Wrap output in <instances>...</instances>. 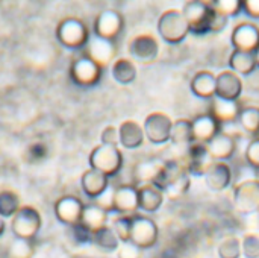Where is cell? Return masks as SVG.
<instances>
[{
	"mask_svg": "<svg viewBox=\"0 0 259 258\" xmlns=\"http://www.w3.org/2000/svg\"><path fill=\"white\" fill-rule=\"evenodd\" d=\"M56 40L67 49L77 50L87 47L90 41V30L83 20L77 17H67L56 26Z\"/></svg>",
	"mask_w": 259,
	"mask_h": 258,
	"instance_id": "cell-1",
	"label": "cell"
},
{
	"mask_svg": "<svg viewBox=\"0 0 259 258\" xmlns=\"http://www.w3.org/2000/svg\"><path fill=\"white\" fill-rule=\"evenodd\" d=\"M90 169H94L105 176H115L123 167V154L117 146L99 144L90 154Z\"/></svg>",
	"mask_w": 259,
	"mask_h": 258,
	"instance_id": "cell-2",
	"label": "cell"
},
{
	"mask_svg": "<svg viewBox=\"0 0 259 258\" xmlns=\"http://www.w3.org/2000/svg\"><path fill=\"white\" fill-rule=\"evenodd\" d=\"M158 32L165 43L179 44L187 38V35L191 30H190L188 21L185 20L182 11L168 9V11L162 12L158 20Z\"/></svg>",
	"mask_w": 259,
	"mask_h": 258,
	"instance_id": "cell-3",
	"label": "cell"
},
{
	"mask_svg": "<svg viewBox=\"0 0 259 258\" xmlns=\"http://www.w3.org/2000/svg\"><path fill=\"white\" fill-rule=\"evenodd\" d=\"M182 14L188 21L190 30L196 35H205L209 32L211 20L214 15V8L211 2L203 0H190L184 5Z\"/></svg>",
	"mask_w": 259,
	"mask_h": 258,
	"instance_id": "cell-4",
	"label": "cell"
},
{
	"mask_svg": "<svg viewBox=\"0 0 259 258\" xmlns=\"http://www.w3.org/2000/svg\"><path fill=\"white\" fill-rule=\"evenodd\" d=\"M41 225L42 220L39 211L30 205H23L11 220L12 234L17 239H24V240H35V237L41 230Z\"/></svg>",
	"mask_w": 259,
	"mask_h": 258,
	"instance_id": "cell-5",
	"label": "cell"
},
{
	"mask_svg": "<svg viewBox=\"0 0 259 258\" xmlns=\"http://www.w3.org/2000/svg\"><path fill=\"white\" fill-rule=\"evenodd\" d=\"M159 230L153 219L147 216L134 214L132 216V230H131V243L138 246L141 251L153 248L158 242Z\"/></svg>",
	"mask_w": 259,
	"mask_h": 258,
	"instance_id": "cell-6",
	"label": "cell"
},
{
	"mask_svg": "<svg viewBox=\"0 0 259 258\" xmlns=\"http://www.w3.org/2000/svg\"><path fill=\"white\" fill-rule=\"evenodd\" d=\"M103 68L85 53L77 56L70 65V78L79 87H93L102 78Z\"/></svg>",
	"mask_w": 259,
	"mask_h": 258,
	"instance_id": "cell-7",
	"label": "cell"
},
{
	"mask_svg": "<svg viewBox=\"0 0 259 258\" xmlns=\"http://www.w3.org/2000/svg\"><path fill=\"white\" fill-rule=\"evenodd\" d=\"M234 205L241 214L259 213V179H249L234 187Z\"/></svg>",
	"mask_w": 259,
	"mask_h": 258,
	"instance_id": "cell-8",
	"label": "cell"
},
{
	"mask_svg": "<svg viewBox=\"0 0 259 258\" xmlns=\"http://www.w3.org/2000/svg\"><path fill=\"white\" fill-rule=\"evenodd\" d=\"M173 122L171 119L159 111L150 113L144 120V135L153 144H165L170 141Z\"/></svg>",
	"mask_w": 259,
	"mask_h": 258,
	"instance_id": "cell-9",
	"label": "cell"
},
{
	"mask_svg": "<svg viewBox=\"0 0 259 258\" xmlns=\"http://www.w3.org/2000/svg\"><path fill=\"white\" fill-rule=\"evenodd\" d=\"M124 27V18L117 9H105L94 20V36L115 41Z\"/></svg>",
	"mask_w": 259,
	"mask_h": 258,
	"instance_id": "cell-10",
	"label": "cell"
},
{
	"mask_svg": "<svg viewBox=\"0 0 259 258\" xmlns=\"http://www.w3.org/2000/svg\"><path fill=\"white\" fill-rule=\"evenodd\" d=\"M83 207H85V204L79 198H76L73 195H65L56 201L55 216L61 224L71 228V227L80 224Z\"/></svg>",
	"mask_w": 259,
	"mask_h": 258,
	"instance_id": "cell-11",
	"label": "cell"
},
{
	"mask_svg": "<svg viewBox=\"0 0 259 258\" xmlns=\"http://www.w3.org/2000/svg\"><path fill=\"white\" fill-rule=\"evenodd\" d=\"M140 208L138 187L132 184L118 186L114 190V213L120 216H134Z\"/></svg>",
	"mask_w": 259,
	"mask_h": 258,
	"instance_id": "cell-12",
	"label": "cell"
},
{
	"mask_svg": "<svg viewBox=\"0 0 259 258\" xmlns=\"http://www.w3.org/2000/svg\"><path fill=\"white\" fill-rule=\"evenodd\" d=\"M129 53L134 59L140 62H153L159 53V44L156 38L150 33H141L137 35L129 43Z\"/></svg>",
	"mask_w": 259,
	"mask_h": 258,
	"instance_id": "cell-13",
	"label": "cell"
},
{
	"mask_svg": "<svg viewBox=\"0 0 259 258\" xmlns=\"http://www.w3.org/2000/svg\"><path fill=\"white\" fill-rule=\"evenodd\" d=\"M231 41L235 50L255 53V50L259 47V27L256 24L247 21L240 23L232 30Z\"/></svg>",
	"mask_w": 259,
	"mask_h": 258,
	"instance_id": "cell-14",
	"label": "cell"
},
{
	"mask_svg": "<svg viewBox=\"0 0 259 258\" xmlns=\"http://www.w3.org/2000/svg\"><path fill=\"white\" fill-rule=\"evenodd\" d=\"M188 161H187V172L188 175H194V176H205L208 173V170L211 169V166L214 164V160L209 157L206 144H200V143H193L188 146Z\"/></svg>",
	"mask_w": 259,
	"mask_h": 258,
	"instance_id": "cell-15",
	"label": "cell"
},
{
	"mask_svg": "<svg viewBox=\"0 0 259 258\" xmlns=\"http://www.w3.org/2000/svg\"><path fill=\"white\" fill-rule=\"evenodd\" d=\"M87 56H90L96 64H99L102 68L108 67L114 58L117 56V46L115 41L103 40L99 36H94L93 40L88 41L87 44Z\"/></svg>",
	"mask_w": 259,
	"mask_h": 258,
	"instance_id": "cell-16",
	"label": "cell"
},
{
	"mask_svg": "<svg viewBox=\"0 0 259 258\" xmlns=\"http://www.w3.org/2000/svg\"><path fill=\"white\" fill-rule=\"evenodd\" d=\"M193 126V140L194 143L208 144L219 132H222V125L208 113L199 114L194 120H191Z\"/></svg>",
	"mask_w": 259,
	"mask_h": 258,
	"instance_id": "cell-17",
	"label": "cell"
},
{
	"mask_svg": "<svg viewBox=\"0 0 259 258\" xmlns=\"http://www.w3.org/2000/svg\"><path fill=\"white\" fill-rule=\"evenodd\" d=\"M208 154L214 161H228L237 152V140L228 132H219L208 144Z\"/></svg>",
	"mask_w": 259,
	"mask_h": 258,
	"instance_id": "cell-18",
	"label": "cell"
},
{
	"mask_svg": "<svg viewBox=\"0 0 259 258\" xmlns=\"http://www.w3.org/2000/svg\"><path fill=\"white\" fill-rule=\"evenodd\" d=\"M234 179L232 169L226 161H214L208 173L205 175V182L209 190L212 192H223L226 190Z\"/></svg>",
	"mask_w": 259,
	"mask_h": 258,
	"instance_id": "cell-19",
	"label": "cell"
},
{
	"mask_svg": "<svg viewBox=\"0 0 259 258\" xmlns=\"http://www.w3.org/2000/svg\"><path fill=\"white\" fill-rule=\"evenodd\" d=\"M241 93H243V82L235 71L225 70L217 76V97L226 100H238Z\"/></svg>",
	"mask_w": 259,
	"mask_h": 258,
	"instance_id": "cell-20",
	"label": "cell"
},
{
	"mask_svg": "<svg viewBox=\"0 0 259 258\" xmlns=\"http://www.w3.org/2000/svg\"><path fill=\"white\" fill-rule=\"evenodd\" d=\"M241 111V105L238 100H226L222 97H214L211 99V108H209V114L220 123V125H226V123H232L235 120H238Z\"/></svg>",
	"mask_w": 259,
	"mask_h": 258,
	"instance_id": "cell-21",
	"label": "cell"
},
{
	"mask_svg": "<svg viewBox=\"0 0 259 258\" xmlns=\"http://www.w3.org/2000/svg\"><path fill=\"white\" fill-rule=\"evenodd\" d=\"M164 164L165 161L158 157L147 158L137 163L134 167V179L138 184V187L144 184H155V181L158 179L159 173L164 169Z\"/></svg>",
	"mask_w": 259,
	"mask_h": 258,
	"instance_id": "cell-22",
	"label": "cell"
},
{
	"mask_svg": "<svg viewBox=\"0 0 259 258\" xmlns=\"http://www.w3.org/2000/svg\"><path fill=\"white\" fill-rule=\"evenodd\" d=\"M80 186H82L83 193L90 199H97L100 195H103L108 190L109 178L94 169H88L83 172L80 178Z\"/></svg>",
	"mask_w": 259,
	"mask_h": 258,
	"instance_id": "cell-23",
	"label": "cell"
},
{
	"mask_svg": "<svg viewBox=\"0 0 259 258\" xmlns=\"http://www.w3.org/2000/svg\"><path fill=\"white\" fill-rule=\"evenodd\" d=\"M191 91L202 99H214L217 96V76L208 70H202L191 79Z\"/></svg>",
	"mask_w": 259,
	"mask_h": 258,
	"instance_id": "cell-24",
	"label": "cell"
},
{
	"mask_svg": "<svg viewBox=\"0 0 259 258\" xmlns=\"http://www.w3.org/2000/svg\"><path fill=\"white\" fill-rule=\"evenodd\" d=\"M140 210L146 213H155L164 202V192L153 184H144L138 187Z\"/></svg>",
	"mask_w": 259,
	"mask_h": 258,
	"instance_id": "cell-25",
	"label": "cell"
},
{
	"mask_svg": "<svg viewBox=\"0 0 259 258\" xmlns=\"http://www.w3.org/2000/svg\"><path fill=\"white\" fill-rule=\"evenodd\" d=\"M120 144L126 149H137L143 144L146 135L144 129L135 120H126L118 128Z\"/></svg>",
	"mask_w": 259,
	"mask_h": 258,
	"instance_id": "cell-26",
	"label": "cell"
},
{
	"mask_svg": "<svg viewBox=\"0 0 259 258\" xmlns=\"http://www.w3.org/2000/svg\"><path fill=\"white\" fill-rule=\"evenodd\" d=\"M108 214L103 208H100L96 204H88L83 207V213H82V219L80 224L91 233H96L99 230H102L103 227H106L108 224Z\"/></svg>",
	"mask_w": 259,
	"mask_h": 258,
	"instance_id": "cell-27",
	"label": "cell"
},
{
	"mask_svg": "<svg viewBox=\"0 0 259 258\" xmlns=\"http://www.w3.org/2000/svg\"><path fill=\"white\" fill-rule=\"evenodd\" d=\"M229 65L232 68V71H235L237 75H250L255 71L256 67V59L255 55L250 52H243V50H234L231 58H229Z\"/></svg>",
	"mask_w": 259,
	"mask_h": 258,
	"instance_id": "cell-28",
	"label": "cell"
},
{
	"mask_svg": "<svg viewBox=\"0 0 259 258\" xmlns=\"http://www.w3.org/2000/svg\"><path fill=\"white\" fill-rule=\"evenodd\" d=\"M185 172H187L185 166H182L179 161H176V160H168V161H165L164 169H162V172L159 173V176H158V179L155 181L153 186H156L158 189H161L162 192H165L167 187L171 186V184H173L179 176H182Z\"/></svg>",
	"mask_w": 259,
	"mask_h": 258,
	"instance_id": "cell-29",
	"label": "cell"
},
{
	"mask_svg": "<svg viewBox=\"0 0 259 258\" xmlns=\"http://www.w3.org/2000/svg\"><path fill=\"white\" fill-rule=\"evenodd\" d=\"M111 73H112V78L121 85L132 84L137 79V67L127 58H118L117 61H114Z\"/></svg>",
	"mask_w": 259,
	"mask_h": 258,
	"instance_id": "cell-30",
	"label": "cell"
},
{
	"mask_svg": "<svg viewBox=\"0 0 259 258\" xmlns=\"http://www.w3.org/2000/svg\"><path fill=\"white\" fill-rule=\"evenodd\" d=\"M170 141L175 146H185L188 148L190 144L194 143L193 140V126L191 120L187 119H179L173 123L171 134H170Z\"/></svg>",
	"mask_w": 259,
	"mask_h": 258,
	"instance_id": "cell-31",
	"label": "cell"
},
{
	"mask_svg": "<svg viewBox=\"0 0 259 258\" xmlns=\"http://www.w3.org/2000/svg\"><path fill=\"white\" fill-rule=\"evenodd\" d=\"M93 245H96L103 252H114L120 248V240L111 227H103L102 230L93 233Z\"/></svg>",
	"mask_w": 259,
	"mask_h": 258,
	"instance_id": "cell-32",
	"label": "cell"
},
{
	"mask_svg": "<svg viewBox=\"0 0 259 258\" xmlns=\"http://www.w3.org/2000/svg\"><path fill=\"white\" fill-rule=\"evenodd\" d=\"M238 122L241 128L250 134L258 137L259 134V108L258 106H244L240 111Z\"/></svg>",
	"mask_w": 259,
	"mask_h": 258,
	"instance_id": "cell-33",
	"label": "cell"
},
{
	"mask_svg": "<svg viewBox=\"0 0 259 258\" xmlns=\"http://www.w3.org/2000/svg\"><path fill=\"white\" fill-rule=\"evenodd\" d=\"M35 240H24V239H14L6 251V258H32L35 254Z\"/></svg>",
	"mask_w": 259,
	"mask_h": 258,
	"instance_id": "cell-34",
	"label": "cell"
},
{
	"mask_svg": "<svg viewBox=\"0 0 259 258\" xmlns=\"http://www.w3.org/2000/svg\"><path fill=\"white\" fill-rule=\"evenodd\" d=\"M21 208L20 196L12 190H2L0 192V216L14 217L17 211Z\"/></svg>",
	"mask_w": 259,
	"mask_h": 258,
	"instance_id": "cell-35",
	"label": "cell"
},
{
	"mask_svg": "<svg viewBox=\"0 0 259 258\" xmlns=\"http://www.w3.org/2000/svg\"><path fill=\"white\" fill-rule=\"evenodd\" d=\"M32 258H73L67 248L53 243H36L35 254Z\"/></svg>",
	"mask_w": 259,
	"mask_h": 258,
	"instance_id": "cell-36",
	"label": "cell"
},
{
	"mask_svg": "<svg viewBox=\"0 0 259 258\" xmlns=\"http://www.w3.org/2000/svg\"><path fill=\"white\" fill-rule=\"evenodd\" d=\"M243 255L241 251V242L238 237L231 236L226 237L220 245H219V257L220 258H240Z\"/></svg>",
	"mask_w": 259,
	"mask_h": 258,
	"instance_id": "cell-37",
	"label": "cell"
},
{
	"mask_svg": "<svg viewBox=\"0 0 259 258\" xmlns=\"http://www.w3.org/2000/svg\"><path fill=\"white\" fill-rule=\"evenodd\" d=\"M211 6L215 12L229 18L238 15L243 11V0H214L211 2Z\"/></svg>",
	"mask_w": 259,
	"mask_h": 258,
	"instance_id": "cell-38",
	"label": "cell"
},
{
	"mask_svg": "<svg viewBox=\"0 0 259 258\" xmlns=\"http://www.w3.org/2000/svg\"><path fill=\"white\" fill-rule=\"evenodd\" d=\"M114 233L117 234L120 243L131 242V230H132V216H118L115 217L112 227Z\"/></svg>",
	"mask_w": 259,
	"mask_h": 258,
	"instance_id": "cell-39",
	"label": "cell"
},
{
	"mask_svg": "<svg viewBox=\"0 0 259 258\" xmlns=\"http://www.w3.org/2000/svg\"><path fill=\"white\" fill-rule=\"evenodd\" d=\"M190 186H191V178H190L188 172H185V173H184L182 176H179L171 186L167 187L165 193H167L171 199H178V198L184 196V195L188 192Z\"/></svg>",
	"mask_w": 259,
	"mask_h": 258,
	"instance_id": "cell-40",
	"label": "cell"
},
{
	"mask_svg": "<svg viewBox=\"0 0 259 258\" xmlns=\"http://www.w3.org/2000/svg\"><path fill=\"white\" fill-rule=\"evenodd\" d=\"M241 251L246 258H259V236L246 234L241 242Z\"/></svg>",
	"mask_w": 259,
	"mask_h": 258,
	"instance_id": "cell-41",
	"label": "cell"
},
{
	"mask_svg": "<svg viewBox=\"0 0 259 258\" xmlns=\"http://www.w3.org/2000/svg\"><path fill=\"white\" fill-rule=\"evenodd\" d=\"M244 160L249 166H252L255 170L259 172V137H253L246 151H244Z\"/></svg>",
	"mask_w": 259,
	"mask_h": 258,
	"instance_id": "cell-42",
	"label": "cell"
},
{
	"mask_svg": "<svg viewBox=\"0 0 259 258\" xmlns=\"http://www.w3.org/2000/svg\"><path fill=\"white\" fill-rule=\"evenodd\" d=\"M71 233V239L76 245H88L93 243V233L88 231L82 224H77L74 227L70 228Z\"/></svg>",
	"mask_w": 259,
	"mask_h": 258,
	"instance_id": "cell-43",
	"label": "cell"
},
{
	"mask_svg": "<svg viewBox=\"0 0 259 258\" xmlns=\"http://www.w3.org/2000/svg\"><path fill=\"white\" fill-rule=\"evenodd\" d=\"M114 190L112 187H108V190L100 195L97 199H94V204L99 205L100 208H103L106 213H112L114 211Z\"/></svg>",
	"mask_w": 259,
	"mask_h": 258,
	"instance_id": "cell-44",
	"label": "cell"
},
{
	"mask_svg": "<svg viewBox=\"0 0 259 258\" xmlns=\"http://www.w3.org/2000/svg\"><path fill=\"white\" fill-rule=\"evenodd\" d=\"M102 144H109V146H117L120 143V134H118V128L115 126H106L102 131L100 135Z\"/></svg>",
	"mask_w": 259,
	"mask_h": 258,
	"instance_id": "cell-45",
	"label": "cell"
},
{
	"mask_svg": "<svg viewBox=\"0 0 259 258\" xmlns=\"http://www.w3.org/2000/svg\"><path fill=\"white\" fill-rule=\"evenodd\" d=\"M117 258H141V249L131 242L121 243L117 251Z\"/></svg>",
	"mask_w": 259,
	"mask_h": 258,
	"instance_id": "cell-46",
	"label": "cell"
},
{
	"mask_svg": "<svg viewBox=\"0 0 259 258\" xmlns=\"http://www.w3.org/2000/svg\"><path fill=\"white\" fill-rule=\"evenodd\" d=\"M228 17H225V15H222V14H219V12H215L214 11V15H212V20H211V27H209V32H214V33H217V32H222L226 26H228Z\"/></svg>",
	"mask_w": 259,
	"mask_h": 258,
	"instance_id": "cell-47",
	"label": "cell"
},
{
	"mask_svg": "<svg viewBox=\"0 0 259 258\" xmlns=\"http://www.w3.org/2000/svg\"><path fill=\"white\" fill-rule=\"evenodd\" d=\"M243 11L250 18L259 20V0H243Z\"/></svg>",
	"mask_w": 259,
	"mask_h": 258,
	"instance_id": "cell-48",
	"label": "cell"
},
{
	"mask_svg": "<svg viewBox=\"0 0 259 258\" xmlns=\"http://www.w3.org/2000/svg\"><path fill=\"white\" fill-rule=\"evenodd\" d=\"M29 155H30L32 160H35V161L42 160V158L47 155V148H46V144H42V143H35V144H32L30 149H29Z\"/></svg>",
	"mask_w": 259,
	"mask_h": 258,
	"instance_id": "cell-49",
	"label": "cell"
},
{
	"mask_svg": "<svg viewBox=\"0 0 259 258\" xmlns=\"http://www.w3.org/2000/svg\"><path fill=\"white\" fill-rule=\"evenodd\" d=\"M5 228H6V224H5L3 217L0 216V237H2V236H3V233H5Z\"/></svg>",
	"mask_w": 259,
	"mask_h": 258,
	"instance_id": "cell-50",
	"label": "cell"
},
{
	"mask_svg": "<svg viewBox=\"0 0 259 258\" xmlns=\"http://www.w3.org/2000/svg\"><path fill=\"white\" fill-rule=\"evenodd\" d=\"M253 55H255V59H256V67L259 68V47L255 50V53H253Z\"/></svg>",
	"mask_w": 259,
	"mask_h": 258,
	"instance_id": "cell-51",
	"label": "cell"
}]
</instances>
